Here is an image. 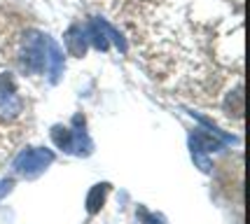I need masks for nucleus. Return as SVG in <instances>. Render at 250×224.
Masks as SVG:
<instances>
[{
    "instance_id": "f257e3e1",
    "label": "nucleus",
    "mask_w": 250,
    "mask_h": 224,
    "mask_svg": "<svg viewBox=\"0 0 250 224\" xmlns=\"http://www.w3.org/2000/svg\"><path fill=\"white\" fill-rule=\"evenodd\" d=\"M52 140H54L56 147L65 149V152H75V154H89V152H91V143H89L84 131L54 126L52 128Z\"/></svg>"
},
{
    "instance_id": "f03ea898",
    "label": "nucleus",
    "mask_w": 250,
    "mask_h": 224,
    "mask_svg": "<svg viewBox=\"0 0 250 224\" xmlns=\"http://www.w3.org/2000/svg\"><path fill=\"white\" fill-rule=\"evenodd\" d=\"M44 40L40 33H28L26 42H23L21 63L28 73H42L44 63H47V54H44Z\"/></svg>"
},
{
    "instance_id": "7ed1b4c3",
    "label": "nucleus",
    "mask_w": 250,
    "mask_h": 224,
    "mask_svg": "<svg viewBox=\"0 0 250 224\" xmlns=\"http://www.w3.org/2000/svg\"><path fill=\"white\" fill-rule=\"evenodd\" d=\"M54 161V154L49 149H26L19 154V159L14 161V168L23 173L26 178H35Z\"/></svg>"
},
{
    "instance_id": "20e7f679",
    "label": "nucleus",
    "mask_w": 250,
    "mask_h": 224,
    "mask_svg": "<svg viewBox=\"0 0 250 224\" xmlns=\"http://www.w3.org/2000/svg\"><path fill=\"white\" fill-rule=\"evenodd\" d=\"M21 112V103L17 98V86L10 73L0 75V117H17Z\"/></svg>"
},
{
    "instance_id": "39448f33",
    "label": "nucleus",
    "mask_w": 250,
    "mask_h": 224,
    "mask_svg": "<svg viewBox=\"0 0 250 224\" xmlns=\"http://www.w3.org/2000/svg\"><path fill=\"white\" fill-rule=\"evenodd\" d=\"M65 40V49L70 56H77V59H82L84 54H87V47H89V40H87V33L82 31V28H68V33L63 35Z\"/></svg>"
},
{
    "instance_id": "423d86ee",
    "label": "nucleus",
    "mask_w": 250,
    "mask_h": 224,
    "mask_svg": "<svg viewBox=\"0 0 250 224\" xmlns=\"http://www.w3.org/2000/svg\"><path fill=\"white\" fill-rule=\"evenodd\" d=\"M87 40L94 47H96L98 52H105L110 44V38H108V31H105V21H101V19H94V21L87 26Z\"/></svg>"
},
{
    "instance_id": "0eeeda50",
    "label": "nucleus",
    "mask_w": 250,
    "mask_h": 224,
    "mask_svg": "<svg viewBox=\"0 0 250 224\" xmlns=\"http://www.w3.org/2000/svg\"><path fill=\"white\" fill-rule=\"evenodd\" d=\"M47 47H49V54H47V61H49V77L52 82H56L61 73H63V54L59 49V44L54 40H47Z\"/></svg>"
},
{
    "instance_id": "6e6552de",
    "label": "nucleus",
    "mask_w": 250,
    "mask_h": 224,
    "mask_svg": "<svg viewBox=\"0 0 250 224\" xmlns=\"http://www.w3.org/2000/svg\"><path fill=\"white\" fill-rule=\"evenodd\" d=\"M105 194H108V184H96V187H91V192H89V196H87V210L91 215L101 210V205L105 201Z\"/></svg>"
},
{
    "instance_id": "1a4fd4ad",
    "label": "nucleus",
    "mask_w": 250,
    "mask_h": 224,
    "mask_svg": "<svg viewBox=\"0 0 250 224\" xmlns=\"http://www.w3.org/2000/svg\"><path fill=\"white\" fill-rule=\"evenodd\" d=\"M12 187H14V182L12 180H0V199H2L5 194H10Z\"/></svg>"
}]
</instances>
